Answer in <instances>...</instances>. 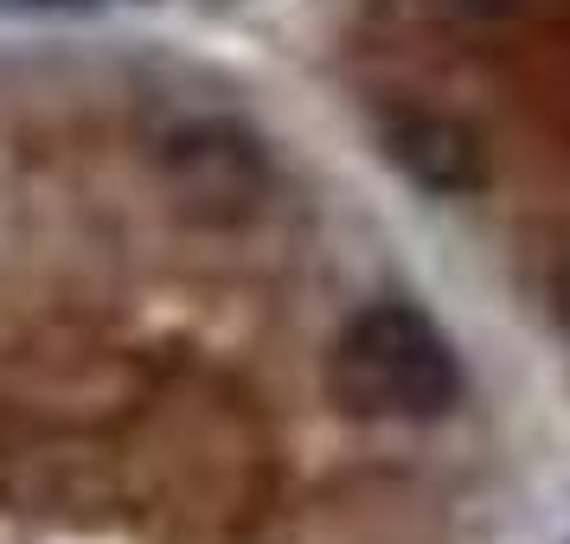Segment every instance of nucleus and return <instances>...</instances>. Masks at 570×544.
Instances as JSON below:
<instances>
[{
	"instance_id": "1",
	"label": "nucleus",
	"mask_w": 570,
	"mask_h": 544,
	"mask_svg": "<svg viewBox=\"0 0 570 544\" xmlns=\"http://www.w3.org/2000/svg\"><path fill=\"white\" fill-rule=\"evenodd\" d=\"M327 390L353 416H404L430 423L449 416L462 397V359L436 320L411 301H379L353 314L327 359Z\"/></svg>"
},
{
	"instance_id": "2",
	"label": "nucleus",
	"mask_w": 570,
	"mask_h": 544,
	"mask_svg": "<svg viewBox=\"0 0 570 544\" xmlns=\"http://www.w3.org/2000/svg\"><path fill=\"white\" fill-rule=\"evenodd\" d=\"M379 141H385L391 167L411 186L436 192V199H468V192L488 186V148H481V135L468 129V122H455V116H442V109H404V116H391Z\"/></svg>"
},
{
	"instance_id": "3",
	"label": "nucleus",
	"mask_w": 570,
	"mask_h": 544,
	"mask_svg": "<svg viewBox=\"0 0 570 544\" xmlns=\"http://www.w3.org/2000/svg\"><path fill=\"white\" fill-rule=\"evenodd\" d=\"M167 186L199 218H244L257 206V155L244 135L186 129L167 141Z\"/></svg>"
}]
</instances>
